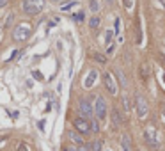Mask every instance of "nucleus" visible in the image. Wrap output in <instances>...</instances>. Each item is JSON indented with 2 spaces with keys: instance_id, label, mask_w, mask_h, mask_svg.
I'll return each instance as SVG.
<instances>
[{
  "instance_id": "obj_1",
  "label": "nucleus",
  "mask_w": 165,
  "mask_h": 151,
  "mask_svg": "<svg viewBox=\"0 0 165 151\" xmlns=\"http://www.w3.org/2000/svg\"><path fill=\"white\" fill-rule=\"evenodd\" d=\"M22 7L27 14H39L44 7V0H23Z\"/></svg>"
},
{
  "instance_id": "obj_2",
  "label": "nucleus",
  "mask_w": 165,
  "mask_h": 151,
  "mask_svg": "<svg viewBox=\"0 0 165 151\" xmlns=\"http://www.w3.org/2000/svg\"><path fill=\"white\" fill-rule=\"evenodd\" d=\"M30 32H32V29H30L28 23H20V25L14 27V30H12V38H14V41H27Z\"/></svg>"
},
{
  "instance_id": "obj_3",
  "label": "nucleus",
  "mask_w": 165,
  "mask_h": 151,
  "mask_svg": "<svg viewBox=\"0 0 165 151\" xmlns=\"http://www.w3.org/2000/svg\"><path fill=\"white\" fill-rule=\"evenodd\" d=\"M144 139H146V144L149 148H153V149H158L160 148V140H158V133H156V130L153 126H148V128L144 130Z\"/></svg>"
},
{
  "instance_id": "obj_4",
  "label": "nucleus",
  "mask_w": 165,
  "mask_h": 151,
  "mask_svg": "<svg viewBox=\"0 0 165 151\" xmlns=\"http://www.w3.org/2000/svg\"><path fill=\"white\" fill-rule=\"evenodd\" d=\"M92 110H94L96 119H99V121L107 117V102H105V98H101V96H96V98H94Z\"/></svg>"
},
{
  "instance_id": "obj_5",
  "label": "nucleus",
  "mask_w": 165,
  "mask_h": 151,
  "mask_svg": "<svg viewBox=\"0 0 165 151\" xmlns=\"http://www.w3.org/2000/svg\"><path fill=\"white\" fill-rule=\"evenodd\" d=\"M135 110H137V116L140 119L148 117V114H149L148 103H146L144 96H140V94H135Z\"/></svg>"
},
{
  "instance_id": "obj_6",
  "label": "nucleus",
  "mask_w": 165,
  "mask_h": 151,
  "mask_svg": "<svg viewBox=\"0 0 165 151\" xmlns=\"http://www.w3.org/2000/svg\"><path fill=\"white\" fill-rule=\"evenodd\" d=\"M78 110H80V117L92 119L94 110H92V105L89 103V100H80V103H78Z\"/></svg>"
},
{
  "instance_id": "obj_7",
  "label": "nucleus",
  "mask_w": 165,
  "mask_h": 151,
  "mask_svg": "<svg viewBox=\"0 0 165 151\" xmlns=\"http://www.w3.org/2000/svg\"><path fill=\"white\" fill-rule=\"evenodd\" d=\"M103 86H105V89H107L108 94H112V96L117 94V84L110 73H103Z\"/></svg>"
},
{
  "instance_id": "obj_8",
  "label": "nucleus",
  "mask_w": 165,
  "mask_h": 151,
  "mask_svg": "<svg viewBox=\"0 0 165 151\" xmlns=\"http://www.w3.org/2000/svg\"><path fill=\"white\" fill-rule=\"evenodd\" d=\"M73 124H75V128H77L78 133H89L91 132V124H89L87 119H83V117H77L73 121Z\"/></svg>"
},
{
  "instance_id": "obj_9",
  "label": "nucleus",
  "mask_w": 165,
  "mask_h": 151,
  "mask_svg": "<svg viewBox=\"0 0 165 151\" xmlns=\"http://www.w3.org/2000/svg\"><path fill=\"white\" fill-rule=\"evenodd\" d=\"M110 119H112V126L114 128H119L122 124V116H121V112H119V108H112V112H110Z\"/></svg>"
},
{
  "instance_id": "obj_10",
  "label": "nucleus",
  "mask_w": 165,
  "mask_h": 151,
  "mask_svg": "<svg viewBox=\"0 0 165 151\" xmlns=\"http://www.w3.org/2000/svg\"><path fill=\"white\" fill-rule=\"evenodd\" d=\"M96 78H98V73L96 71H89V75H87V78L83 80V86H85V89H91V87L94 86V82H96Z\"/></svg>"
},
{
  "instance_id": "obj_11",
  "label": "nucleus",
  "mask_w": 165,
  "mask_h": 151,
  "mask_svg": "<svg viewBox=\"0 0 165 151\" xmlns=\"http://www.w3.org/2000/svg\"><path fill=\"white\" fill-rule=\"evenodd\" d=\"M121 148H122V151H132V137L130 135H122Z\"/></svg>"
},
{
  "instance_id": "obj_12",
  "label": "nucleus",
  "mask_w": 165,
  "mask_h": 151,
  "mask_svg": "<svg viewBox=\"0 0 165 151\" xmlns=\"http://www.w3.org/2000/svg\"><path fill=\"white\" fill-rule=\"evenodd\" d=\"M69 139L75 142V144H78V146H82L83 144V140H82V135L78 133V132H69Z\"/></svg>"
},
{
  "instance_id": "obj_13",
  "label": "nucleus",
  "mask_w": 165,
  "mask_h": 151,
  "mask_svg": "<svg viewBox=\"0 0 165 151\" xmlns=\"http://www.w3.org/2000/svg\"><path fill=\"white\" fill-rule=\"evenodd\" d=\"M99 23H101L99 16H96V14H94V16L89 20V27H91V29H98V27H99Z\"/></svg>"
},
{
  "instance_id": "obj_14",
  "label": "nucleus",
  "mask_w": 165,
  "mask_h": 151,
  "mask_svg": "<svg viewBox=\"0 0 165 151\" xmlns=\"http://www.w3.org/2000/svg\"><path fill=\"white\" fill-rule=\"evenodd\" d=\"M117 78H119V82H121V87H128V82H126V76H124V73H122L121 70H117Z\"/></svg>"
},
{
  "instance_id": "obj_15",
  "label": "nucleus",
  "mask_w": 165,
  "mask_h": 151,
  "mask_svg": "<svg viewBox=\"0 0 165 151\" xmlns=\"http://www.w3.org/2000/svg\"><path fill=\"white\" fill-rule=\"evenodd\" d=\"M89 9L92 13H98L99 11V2L98 0H89Z\"/></svg>"
},
{
  "instance_id": "obj_16",
  "label": "nucleus",
  "mask_w": 165,
  "mask_h": 151,
  "mask_svg": "<svg viewBox=\"0 0 165 151\" xmlns=\"http://www.w3.org/2000/svg\"><path fill=\"white\" fill-rule=\"evenodd\" d=\"M140 75H142L144 80H148V76H149V66L148 64H142V66H140Z\"/></svg>"
},
{
  "instance_id": "obj_17",
  "label": "nucleus",
  "mask_w": 165,
  "mask_h": 151,
  "mask_svg": "<svg viewBox=\"0 0 165 151\" xmlns=\"http://www.w3.org/2000/svg\"><path fill=\"white\" fill-rule=\"evenodd\" d=\"M91 148H92V151H103V140H94Z\"/></svg>"
},
{
  "instance_id": "obj_18",
  "label": "nucleus",
  "mask_w": 165,
  "mask_h": 151,
  "mask_svg": "<svg viewBox=\"0 0 165 151\" xmlns=\"http://www.w3.org/2000/svg\"><path fill=\"white\" fill-rule=\"evenodd\" d=\"M122 107H124V112H130L132 103H130V98H128V96H122Z\"/></svg>"
},
{
  "instance_id": "obj_19",
  "label": "nucleus",
  "mask_w": 165,
  "mask_h": 151,
  "mask_svg": "<svg viewBox=\"0 0 165 151\" xmlns=\"http://www.w3.org/2000/svg\"><path fill=\"white\" fill-rule=\"evenodd\" d=\"M91 132H99V124H98V119H92L91 121Z\"/></svg>"
},
{
  "instance_id": "obj_20",
  "label": "nucleus",
  "mask_w": 165,
  "mask_h": 151,
  "mask_svg": "<svg viewBox=\"0 0 165 151\" xmlns=\"http://www.w3.org/2000/svg\"><path fill=\"white\" fill-rule=\"evenodd\" d=\"M112 38H114V32L112 30H107V34H105V39H107V44L112 43Z\"/></svg>"
},
{
  "instance_id": "obj_21",
  "label": "nucleus",
  "mask_w": 165,
  "mask_h": 151,
  "mask_svg": "<svg viewBox=\"0 0 165 151\" xmlns=\"http://www.w3.org/2000/svg\"><path fill=\"white\" fill-rule=\"evenodd\" d=\"M92 57L98 60V62H101V64H105V62H107V60H105V57H103V55H99V54H92Z\"/></svg>"
},
{
  "instance_id": "obj_22",
  "label": "nucleus",
  "mask_w": 165,
  "mask_h": 151,
  "mask_svg": "<svg viewBox=\"0 0 165 151\" xmlns=\"http://www.w3.org/2000/svg\"><path fill=\"white\" fill-rule=\"evenodd\" d=\"M73 20H75V22H83V13H77V14H73Z\"/></svg>"
},
{
  "instance_id": "obj_23",
  "label": "nucleus",
  "mask_w": 165,
  "mask_h": 151,
  "mask_svg": "<svg viewBox=\"0 0 165 151\" xmlns=\"http://www.w3.org/2000/svg\"><path fill=\"white\" fill-rule=\"evenodd\" d=\"M114 34H117V36L121 34V20H119V18L116 20V32H114Z\"/></svg>"
},
{
  "instance_id": "obj_24",
  "label": "nucleus",
  "mask_w": 165,
  "mask_h": 151,
  "mask_svg": "<svg viewBox=\"0 0 165 151\" xmlns=\"http://www.w3.org/2000/svg\"><path fill=\"white\" fill-rule=\"evenodd\" d=\"M122 6L126 7V9H130L132 7V0H122Z\"/></svg>"
},
{
  "instance_id": "obj_25",
  "label": "nucleus",
  "mask_w": 165,
  "mask_h": 151,
  "mask_svg": "<svg viewBox=\"0 0 165 151\" xmlns=\"http://www.w3.org/2000/svg\"><path fill=\"white\" fill-rule=\"evenodd\" d=\"M18 151H28V146L27 144H20L18 146Z\"/></svg>"
},
{
  "instance_id": "obj_26",
  "label": "nucleus",
  "mask_w": 165,
  "mask_h": 151,
  "mask_svg": "<svg viewBox=\"0 0 165 151\" xmlns=\"http://www.w3.org/2000/svg\"><path fill=\"white\" fill-rule=\"evenodd\" d=\"M114 46H116V44H114V43L107 44V52H108V54H112V52H114Z\"/></svg>"
},
{
  "instance_id": "obj_27",
  "label": "nucleus",
  "mask_w": 165,
  "mask_h": 151,
  "mask_svg": "<svg viewBox=\"0 0 165 151\" xmlns=\"http://www.w3.org/2000/svg\"><path fill=\"white\" fill-rule=\"evenodd\" d=\"M34 78H38V80H41L43 76H41V73H38V71H34Z\"/></svg>"
},
{
  "instance_id": "obj_28",
  "label": "nucleus",
  "mask_w": 165,
  "mask_h": 151,
  "mask_svg": "<svg viewBox=\"0 0 165 151\" xmlns=\"http://www.w3.org/2000/svg\"><path fill=\"white\" fill-rule=\"evenodd\" d=\"M77 151H89V149H87V148H85V146L82 144V146H78V148H77Z\"/></svg>"
},
{
  "instance_id": "obj_29",
  "label": "nucleus",
  "mask_w": 165,
  "mask_h": 151,
  "mask_svg": "<svg viewBox=\"0 0 165 151\" xmlns=\"http://www.w3.org/2000/svg\"><path fill=\"white\" fill-rule=\"evenodd\" d=\"M64 151H77V148H73V146H68V148H64Z\"/></svg>"
},
{
  "instance_id": "obj_30",
  "label": "nucleus",
  "mask_w": 165,
  "mask_h": 151,
  "mask_svg": "<svg viewBox=\"0 0 165 151\" xmlns=\"http://www.w3.org/2000/svg\"><path fill=\"white\" fill-rule=\"evenodd\" d=\"M162 116H163V121H165V105H162Z\"/></svg>"
},
{
  "instance_id": "obj_31",
  "label": "nucleus",
  "mask_w": 165,
  "mask_h": 151,
  "mask_svg": "<svg viewBox=\"0 0 165 151\" xmlns=\"http://www.w3.org/2000/svg\"><path fill=\"white\" fill-rule=\"evenodd\" d=\"M7 4V0H0V7H4Z\"/></svg>"
},
{
  "instance_id": "obj_32",
  "label": "nucleus",
  "mask_w": 165,
  "mask_h": 151,
  "mask_svg": "<svg viewBox=\"0 0 165 151\" xmlns=\"http://www.w3.org/2000/svg\"><path fill=\"white\" fill-rule=\"evenodd\" d=\"M158 2H162V6H163V7H165V0H158Z\"/></svg>"
},
{
  "instance_id": "obj_33",
  "label": "nucleus",
  "mask_w": 165,
  "mask_h": 151,
  "mask_svg": "<svg viewBox=\"0 0 165 151\" xmlns=\"http://www.w3.org/2000/svg\"><path fill=\"white\" fill-rule=\"evenodd\" d=\"M52 2H55V4H59V2H62V0H52Z\"/></svg>"
},
{
  "instance_id": "obj_34",
  "label": "nucleus",
  "mask_w": 165,
  "mask_h": 151,
  "mask_svg": "<svg viewBox=\"0 0 165 151\" xmlns=\"http://www.w3.org/2000/svg\"><path fill=\"white\" fill-rule=\"evenodd\" d=\"M107 2H108V4H114V0H107Z\"/></svg>"
},
{
  "instance_id": "obj_35",
  "label": "nucleus",
  "mask_w": 165,
  "mask_h": 151,
  "mask_svg": "<svg viewBox=\"0 0 165 151\" xmlns=\"http://www.w3.org/2000/svg\"><path fill=\"white\" fill-rule=\"evenodd\" d=\"M163 80H165V73H163Z\"/></svg>"
},
{
  "instance_id": "obj_36",
  "label": "nucleus",
  "mask_w": 165,
  "mask_h": 151,
  "mask_svg": "<svg viewBox=\"0 0 165 151\" xmlns=\"http://www.w3.org/2000/svg\"><path fill=\"white\" fill-rule=\"evenodd\" d=\"M0 32H2V27H0Z\"/></svg>"
}]
</instances>
